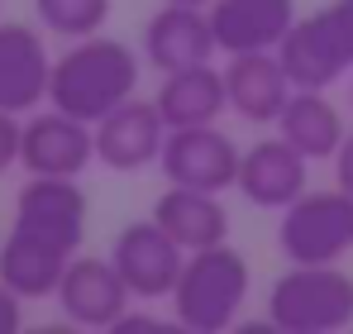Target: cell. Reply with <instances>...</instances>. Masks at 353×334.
<instances>
[{
  "instance_id": "23",
  "label": "cell",
  "mask_w": 353,
  "mask_h": 334,
  "mask_svg": "<svg viewBox=\"0 0 353 334\" xmlns=\"http://www.w3.org/2000/svg\"><path fill=\"white\" fill-rule=\"evenodd\" d=\"M19 325H24V301L0 282V334H14Z\"/></svg>"
},
{
  "instance_id": "14",
  "label": "cell",
  "mask_w": 353,
  "mask_h": 334,
  "mask_svg": "<svg viewBox=\"0 0 353 334\" xmlns=\"http://www.w3.org/2000/svg\"><path fill=\"white\" fill-rule=\"evenodd\" d=\"M210 29L220 53H268L296 24V0H210Z\"/></svg>"
},
{
  "instance_id": "5",
  "label": "cell",
  "mask_w": 353,
  "mask_h": 334,
  "mask_svg": "<svg viewBox=\"0 0 353 334\" xmlns=\"http://www.w3.org/2000/svg\"><path fill=\"white\" fill-rule=\"evenodd\" d=\"M110 263L119 268V277L134 291V301H158V296H172L176 277L186 268V248L148 215V220H134L115 234Z\"/></svg>"
},
{
  "instance_id": "4",
  "label": "cell",
  "mask_w": 353,
  "mask_h": 334,
  "mask_svg": "<svg viewBox=\"0 0 353 334\" xmlns=\"http://www.w3.org/2000/svg\"><path fill=\"white\" fill-rule=\"evenodd\" d=\"M277 248L287 263H339L353 248V196L344 186L296 196L277 220Z\"/></svg>"
},
{
  "instance_id": "12",
  "label": "cell",
  "mask_w": 353,
  "mask_h": 334,
  "mask_svg": "<svg viewBox=\"0 0 353 334\" xmlns=\"http://www.w3.org/2000/svg\"><path fill=\"white\" fill-rule=\"evenodd\" d=\"M48 81H53V57L43 48V34L0 19V110H39L48 101Z\"/></svg>"
},
{
  "instance_id": "6",
  "label": "cell",
  "mask_w": 353,
  "mask_h": 334,
  "mask_svg": "<svg viewBox=\"0 0 353 334\" xmlns=\"http://www.w3.org/2000/svg\"><path fill=\"white\" fill-rule=\"evenodd\" d=\"M96 163V124L58 110H29L24 119V144H19V167L29 177H81Z\"/></svg>"
},
{
  "instance_id": "3",
  "label": "cell",
  "mask_w": 353,
  "mask_h": 334,
  "mask_svg": "<svg viewBox=\"0 0 353 334\" xmlns=\"http://www.w3.org/2000/svg\"><path fill=\"white\" fill-rule=\"evenodd\" d=\"M268 320L282 334H339L353 325V277L339 263H292L268 291Z\"/></svg>"
},
{
  "instance_id": "25",
  "label": "cell",
  "mask_w": 353,
  "mask_h": 334,
  "mask_svg": "<svg viewBox=\"0 0 353 334\" xmlns=\"http://www.w3.org/2000/svg\"><path fill=\"white\" fill-rule=\"evenodd\" d=\"M334 186H344L353 196V134H344V144L334 153Z\"/></svg>"
},
{
  "instance_id": "9",
  "label": "cell",
  "mask_w": 353,
  "mask_h": 334,
  "mask_svg": "<svg viewBox=\"0 0 353 334\" xmlns=\"http://www.w3.org/2000/svg\"><path fill=\"white\" fill-rule=\"evenodd\" d=\"M239 196L258 210H287L296 196L310 191V158L292 148L282 134L277 139H258L253 148H243L239 158Z\"/></svg>"
},
{
  "instance_id": "1",
  "label": "cell",
  "mask_w": 353,
  "mask_h": 334,
  "mask_svg": "<svg viewBox=\"0 0 353 334\" xmlns=\"http://www.w3.org/2000/svg\"><path fill=\"white\" fill-rule=\"evenodd\" d=\"M139 91V53L110 34H86L72 39V48L53 57V81H48V106L77 115L86 124L105 119Z\"/></svg>"
},
{
  "instance_id": "8",
  "label": "cell",
  "mask_w": 353,
  "mask_h": 334,
  "mask_svg": "<svg viewBox=\"0 0 353 334\" xmlns=\"http://www.w3.org/2000/svg\"><path fill=\"white\" fill-rule=\"evenodd\" d=\"M53 301L81 330H115L129 315L134 291L124 286V277H119V268L110 258H72L58 282V291H53Z\"/></svg>"
},
{
  "instance_id": "7",
  "label": "cell",
  "mask_w": 353,
  "mask_h": 334,
  "mask_svg": "<svg viewBox=\"0 0 353 334\" xmlns=\"http://www.w3.org/2000/svg\"><path fill=\"white\" fill-rule=\"evenodd\" d=\"M239 148L234 139L215 124H191V129H168L163 144V177L176 186H201V191H230L239 181Z\"/></svg>"
},
{
  "instance_id": "18",
  "label": "cell",
  "mask_w": 353,
  "mask_h": 334,
  "mask_svg": "<svg viewBox=\"0 0 353 334\" xmlns=\"http://www.w3.org/2000/svg\"><path fill=\"white\" fill-rule=\"evenodd\" d=\"M153 220L163 224L186 253L215 248V244L230 239V210H225L220 191H201V186H176V181H168V191L153 201Z\"/></svg>"
},
{
  "instance_id": "2",
  "label": "cell",
  "mask_w": 353,
  "mask_h": 334,
  "mask_svg": "<svg viewBox=\"0 0 353 334\" xmlns=\"http://www.w3.org/2000/svg\"><path fill=\"white\" fill-rule=\"evenodd\" d=\"M248 258L234 244H215V248H196L186 253V268L172 286V315L181 330L191 334H225L239 320L243 301H248Z\"/></svg>"
},
{
  "instance_id": "26",
  "label": "cell",
  "mask_w": 353,
  "mask_h": 334,
  "mask_svg": "<svg viewBox=\"0 0 353 334\" xmlns=\"http://www.w3.org/2000/svg\"><path fill=\"white\" fill-rule=\"evenodd\" d=\"M172 5H201V10H210V0H172Z\"/></svg>"
},
{
  "instance_id": "20",
  "label": "cell",
  "mask_w": 353,
  "mask_h": 334,
  "mask_svg": "<svg viewBox=\"0 0 353 334\" xmlns=\"http://www.w3.org/2000/svg\"><path fill=\"white\" fill-rule=\"evenodd\" d=\"M277 134L292 144V148H301L310 163H320V158H334L339 153V144H344V115H339V106L325 96V91H310V86H296L292 101L282 106V115H277Z\"/></svg>"
},
{
  "instance_id": "13",
  "label": "cell",
  "mask_w": 353,
  "mask_h": 334,
  "mask_svg": "<svg viewBox=\"0 0 353 334\" xmlns=\"http://www.w3.org/2000/svg\"><path fill=\"white\" fill-rule=\"evenodd\" d=\"M277 57L292 77V86H310V91H330L353 62L339 43V29L330 19V10H315V14H296V24L287 29V39L277 43Z\"/></svg>"
},
{
  "instance_id": "27",
  "label": "cell",
  "mask_w": 353,
  "mask_h": 334,
  "mask_svg": "<svg viewBox=\"0 0 353 334\" xmlns=\"http://www.w3.org/2000/svg\"><path fill=\"white\" fill-rule=\"evenodd\" d=\"M349 110H353V81H349Z\"/></svg>"
},
{
  "instance_id": "15",
  "label": "cell",
  "mask_w": 353,
  "mask_h": 334,
  "mask_svg": "<svg viewBox=\"0 0 353 334\" xmlns=\"http://www.w3.org/2000/svg\"><path fill=\"white\" fill-rule=\"evenodd\" d=\"M220 53L215 43V29H210V14L201 5H163L148 24H143V57L158 67V72H181V67H196V62H210Z\"/></svg>"
},
{
  "instance_id": "10",
  "label": "cell",
  "mask_w": 353,
  "mask_h": 334,
  "mask_svg": "<svg viewBox=\"0 0 353 334\" xmlns=\"http://www.w3.org/2000/svg\"><path fill=\"white\" fill-rule=\"evenodd\" d=\"M86 215H91V206H86V191L77 186V177H29L14 196V224L62 244L67 253L81 248Z\"/></svg>"
},
{
  "instance_id": "19",
  "label": "cell",
  "mask_w": 353,
  "mask_h": 334,
  "mask_svg": "<svg viewBox=\"0 0 353 334\" xmlns=\"http://www.w3.org/2000/svg\"><path fill=\"white\" fill-rule=\"evenodd\" d=\"M158 115L168 119V129H191V124H215L230 110V91H225V67L196 62L181 72H163L158 86Z\"/></svg>"
},
{
  "instance_id": "22",
  "label": "cell",
  "mask_w": 353,
  "mask_h": 334,
  "mask_svg": "<svg viewBox=\"0 0 353 334\" xmlns=\"http://www.w3.org/2000/svg\"><path fill=\"white\" fill-rule=\"evenodd\" d=\"M19 144H24V124H19V115L0 110V177L19 163Z\"/></svg>"
},
{
  "instance_id": "16",
  "label": "cell",
  "mask_w": 353,
  "mask_h": 334,
  "mask_svg": "<svg viewBox=\"0 0 353 334\" xmlns=\"http://www.w3.org/2000/svg\"><path fill=\"white\" fill-rule=\"evenodd\" d=\"M225 91H230V110L248 124H277L282 106L292 101V77L282 67L277 48L268 53H234L225 62Z\"/></svg>"
},
{
  "instance_id": "21",
  "label": "cell",
  "mask_w": 353,
  "mask_h": 334,
  "mask_svg": "<svg viewBox=\"0 0 353 334\" xmlns=\"http://www.w3.org/2000/svg\"><path fill=\"white\" fill-rule=\"evenodd\" d=\"M34 14L48 34L62 39H86L101 34L110 19V0H34Z\"/></svg>"
},
{
  "instance_id": "17",
  "label": "cell",
  "mask_w": 353,
  "mask_h": 334,
  "mask_svg": "<svg viewBox=\"0 0 353 334\" xmlns=\"http://www.w3.org/2000/svg\"><path fill=\"white\" fill-rule=\"evenodd\" d=\"M67 263H72V253H67L62 244L34 234V229H19V224H14V229L5 234V244H0V282H5L19 301H43V296H53L62 273H67Z\"/></svg>"
},
{
  "instance_id": "24",
  "label": "cell",
  "mask_w": 353,
  "mask_h": 334,
  "mask_svg": "<svg viewBox=\"0 0 353 334\" xmlns=\"http://www.w3.org/2000/svg\"><path fill=\"white\" fill-rule=\"evenodd\" d=\"M330 10V19H334V29H339V43H344V53L353 62V0H334V5H325Z\"/></svg>"
},
{
  "instance_id": "11",
  "label": "cell",
  "mask_w": 353,
  "mask_h": 334,
  "mask_svg": "<svg viewBox=\"0 0 353 334\" xmlns=\"http://www.w3.org/2000/svg\"><path fill=\"white\" fill-rule=\"evenodd\" d=\"M168 144V119L158 115V101L129 96L124 106L96 119V158L115 172H143L163 158Z\"/></svg>"
}]
</instances>
